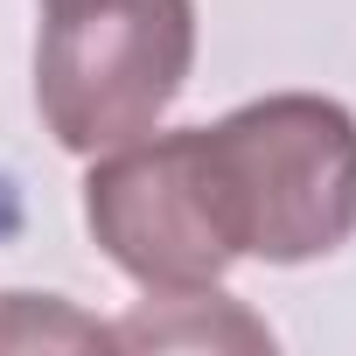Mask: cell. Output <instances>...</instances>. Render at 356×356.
Instances as JSON below:
<instances>
[{"label":"cell","mask_w":356,"mask_h":356,"mask_svg":"<svg viewBox=\"0 0 356 356\" xmlns=\"http://www.w3.org/2000/svg\"><path fill=\"white\" fill-rule=\"evenodd\" d=\"M112 342L119 349H217V342H231V349H273V335L238 307V300H224L217 286H182V293H154L140 314H126L119 328H112Z\"/></svg>","instance_id":"277c9868"},{"label":"cell","mask_w":356,"mask_h":356,"mask_svg":"<svg viewBox=\"0 0 356 356\" xmlns=\"http://www.w3.org/2000/svg\"><path fill=\"white\" fill-rule=\"evenodd\" d=\"M0 349H119L105 321L56 293H0Z\"/></svg>","instance_id":"5b68a950"},{"label":"cell","mask_w":356,"mask_h":356,"mask_svg":"<svg viewBox=\"0 0 356 356\" xmlns=\"http://www.w3.org/2000/svg\"><path fill=\"white\" fill-rule=\"evenodd\" d=\"M196 63L189 0H42L35 98L70 154H105L175 105Z\"/></svg>","instance_id":"7a4b0ae2"},{"label":"cell","mask_w":356,"mask_h":356,"mask_svg":"<svg viewBox=\"0 0 356 356\" xmlns=\"http://www.w3.org/2000/svg\"><path fill=\"white\" fill-rule=\"evenodd\" d=\"M84 224L105 245V259L147 293L217 286L238 266V252L217 231L189 126L105 147V161L84 175Z\"/></svg>","instance_id":"3957f363"},{"label":"cell","mask_w":356,"mask_h":356,"mask_svg":"<svg viewBox=\"0 0 356 356\" xmlns=\"http://www.w3.org/2000/svg\"><path fill=\"white\" fill-rule=\"evenodd\" d=\"M189 133L217 231L238 259L300 266L356 238V119L335 98L280 91Z\"/></svg>","instance_id":"6da1fadb"}]
</instances>
